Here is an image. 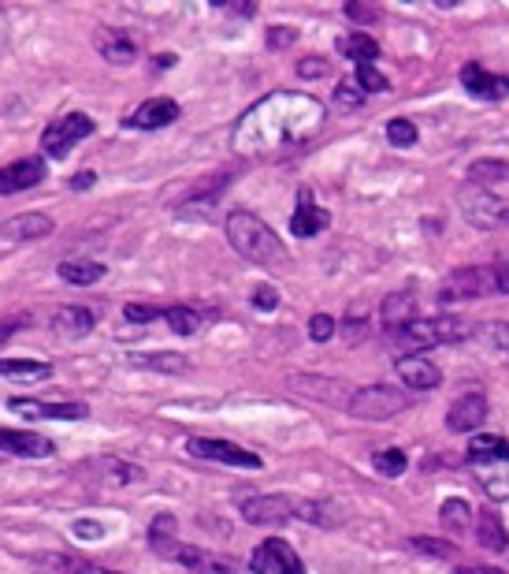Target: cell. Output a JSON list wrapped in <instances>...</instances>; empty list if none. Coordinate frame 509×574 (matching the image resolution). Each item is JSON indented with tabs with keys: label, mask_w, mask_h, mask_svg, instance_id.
<instances>
[{
	"label": "cell",
	"mask_w": 509,
	"mask_h": 574,
	"mask_svg": "<svg viewBox=\"0 0 509 574\" xmlns=\"http://www.w3.org/2000/svg\"><path fill=\"white\" fill-rule=\"evenodd\" d=\"M227 242H231L242 258L257 261V265H265V269L287 265V250H283V242L276 239V232H271L260 216L242 213V209L227 216Z\"/></svg>",
	"instance_id": "1"
},
{
	"label": "cell",
	"mask_w": 509,
	"mask_h": 574,
	"mask_svg": "<svg viewBox=\"0 0 509 574\" xmlns=\"http://www.w3.org/2000/svg\"><path fill=\"white\" fill-rule=\"evenodd\" d=\"M495 291L509 295V265H461L438 284V302L454 307V302H472Z\"/></svg>",
	"instance_id": "2"
},
{
	"label": "cell",
	"mask_w": 509,
	"mask_h": 574,
	"mask_svg": "<svg viewBox=\"0 0 509 574\" xmlns=\"http://www.w3.org/2000/svg\"><path fill=\"white\" fill-rule=\"evenodd\" d=\"M412 407V396L402 388L391 385H368L361 391H354L346 411L354 417H365V422H387V417H398L402 411Z\"/></svg>",
	"instance_id": "3"
},
{
	"label": "cell",
	"mask_w": 509,
	"mask_h": 574,
	"mask_svg": "<svg viewBox=\"0 0 509 574\" xmlns=\"http://www.w3.org/2000/svg\"><path fill=\"white\" fill-rule=\"evenodd\" d=\"M93 135V120L86 116V112H67V116L52 120L46 127V135H41V150L52 161H64L67 153H72V146H78L82 138Z\"/></svg>",
	"instance_id": "4"
},
{
	"label": "cell",
	"mask_w": 509,
	"mask_h": 574,
	"mask_svg": "<svg viewBox=\"0 0 509 574\" xmlns=\"http://www.w3.org/2000/svg\"><path fill=\"white\" fill-rule=\"evenodd\" d=\"M458 205L472 228H498V224L509 221V205L498 202L495 195H487L484 187H472V183H465L458 190Z\"/></svg>",
	"instance_id": "5"
},
{
	"label": "cell",
	"mask_w": 509,
	"mask_h": 574,
	"mask_svg": "<svg viewBox=\"0 0 509 574\" xmlns=\"http://www.w3.org/2000/svg\"><path fill=\"white\" fill-rule=\"evenodd\" d=\"M250 567L257 574H305V563L297 560V552L283 537H268L265 545L253 548Z\"/></svg>",
	"instance_id": "6"
},
{
	"label": "cell",
	"mask_w": 509,
	"mask_h": 574,
	"mask_svg": "<svg viewBox=\"0 0 509 574\" xmlns=\"http://www.w3.org/2000/svg\"><path fill=\"white\" fill-rule=\"evenodd\" d=\"M242 519L250 526H283L294 519V496H245L242 500Z\"/></svg>",
	"instance_id": "7"
},
{
	"label": "cell",
	"mask_w": 509,
	"mask_h": 574,
	"mask_svg": "<svg viewBox=\"0 0 509 574\" xmlns=\"http://www.w3.org/2000/svg\"><path fill=\"white\" fill-rule=\"evenodd\" d=\"M190 456L198 459H213V463H227V466H242V470H260V456L239 448L231 440H216V437H194L187 444Z\"/></svg>",
	"instance_id": "8"
},
{
	"label": "cell",
	"mask_w": 509,
	"mask_h": 574,
	"mask_svg": "<svg viewBox=\"0 0 509 574\" xmlns=\"http://www.w3.org/2000/svg\"><path fill=\"white\" fill-rule=\"evenodd\" d=\"M291 388L309 399H323V403H331V407H349V399H354V388H349L346 380L316 377V373H297V377H291Z\"/></svg>",
	"instance_id": "9"
},
{
	"label": "cell",
	"mask_w": 509,
	"mask_h": 574,
	"mask_svg": "<svg viewBox=\"0 0 509 574\" xmlns=\"http://www.w3.org/2000/svg\"><path fill=\"white\" fill-rule=\"evenodd\" d=\"M383 339H387L402 359H409V354H417V351H428V347H438L435 321H420V317L409 321V325H402V328H394V333H383Z\"/></svg>",
	"instance_id": "10"
},
{
	"label": "cell",
	"mask_w": 509,
	"mask_h": 574,
	"mask_svg": "<svg viewBox=\"0 0 509 574\" xmlns=\"http://www.w3.org/2000/svg\"><path fill=\"white\" fill-rule=\"evenodd\" d=\"M461 83H465V90H469L472 98H480V101H502V98H509V75L487 72L484 64H465L461 67Z\"/></svg>",
	"instance_id": "11"
},
{
	"label": "cell",
	"mask_w": 509,
	"mask_h": 574,
	"mask_svg": "<svg viewBox=\"0 0 509 574\" xmlns=\"http://www.w3.org/2000/svg\"><path fill=\"white\" fill-rule=\"evenodd\" d=\"M46 179V161L41 157H23V161H12L0 169V195H20V190H30Z\"/></svg>",
	"instance_id": "12"
},
{
	"label": "cell",
	"mask_w": 509,
	"mask_h": 574,
	"mask_svg": "<svg viewBox=\"0 0 509 574\" xmlns=\"http://www.w3.org/2000/svg\"><path fill=\"white\" fill-rule=\"evenodd\" d=\"M8 411L23 417H49V422H78L86 417V403H41V399H8Z\"/></svg>",
	"instance_id": "13"
},
{
	"label": "cell",
	"mask_w": 509,
	"mask_h": 574,
	"mask_svg": "<svg viewBox=\"0 0 509 574\" xmlns=\"http://www.w3.org/2000/svg\"><path fill=\"white\" fill-rule=\"evenodd\" d=\"M484 422H487V399L480 396V391H465L458 403L450 407V414H446L450 433H472V429H480Z\"/></svg>",
	"instance_id": "14"
},
{
	"label": "cell",
	"mask_w": 509,
	"mask_h": 574,
	"mask_svg": "<svg viewBox=\"0 0 509 574\" xmlns=\"http://www.w3.org/2000/svg\"><path fill=\"white\" fill-rule=\"evenodd\" d=\"M52 216L46 213H20L12 216V221L0 224V239L8 242H34V239H46V235H52Z\"/></svg>",
	"instance_id": "15"
},
{
	"label": "cell",
	"mask_w": 509,
	"mask_h": 574,
	"mask_svg": "<svg viewBox=\"0 0 509 574\" xmlns=\"http://www.w3.org/2000/svg\"><path fill=\"white\" fill-rule=\"evenodd\" d=\"M179 120V104L171 98H149L145 104H138L135 112H130L127 127L135 130H156V127H168Z\"/></svg>",
	"instance_id": "16"
},
{
	"label": "cell",
	"mask_w": 509,
	"mask_h": 574,
	"mask_svg": "<svg viewBox=\"0 0 509 574\" xmlns=\"http://www.w3.org/2000/svg\"><path fill=\"white\" fill-rule=\"evenodd\" d=\"M398 377H402V385L412 388V391H432L438 388V380H443V370H438L435 362H428V359H420V354H409V359H398Z\"/></svg>",
	"instance_id": "17"
},
{
	"label": "cell",
	"mask_w": 509,
	"mask_h": 574,
	"mask_svg": "<svg viewBox=\"0 0 509 574\" xmlns=\"http://www.w3.org/2000/svg\"><path fill=\"white\" fill-rule=\"evenodd\" d=\"M93 46L109 64H130V60L138 57V46L135 38H130L127 30H112V26H101L98 34H93Z\"/></svg>",
	"instance_id": "18"
},
{
	"label": "cell",
	"mask_w": 509,
	"mask_h": 574,
	"mask_svg": "<svg viewBox=\"0 0 509 574\" xmlns=\"http://www.w3.org/2000/svg\"><path fill=\"white\" fill-rule=\"evenodd\" d=\"M0 451L23 456V459H46L52 456V440L38 437V433H26V429H0Z\"/></svg>",
	"instance_id": "19"
},
{
	"label": "cell",
	"mask_w": 509,
	"mask_h": 574,
	"mask_svg": "<svg viewBox=\"0 0 509 574\" xmlns=\"http://www.w3.org/2000/svg\"><path fill=\"white\" fill-rule=\"evenodd\" d=\"M328 224H331L328 209H320L313 202L309 190H302V205H297L294 216H291V232L297 235V239H313V235H320Z\"/></svg>",
	"instance_id": "20"
},
{
	"label": "cell",
	"mask_w": 509,
	"mask_h": 574,
	"mask_svg": "<svg viewBox=\"0 0 509 574\" xmlns=\"http://www.w3.org/2000/svg\"><path fill=\"white\" fill-rule=\"evenodd\" d=\"M182 567H190V574H239V563L227 560L219 552H205V548H182L179 556Z\"/></svg>",
	"instance_id": "21"
},
{
	"label": "cell",
	"mask_w": 509,
	"mask_h": 574,
	"mask_svg": "<svg viewBox=\"0 0 509 574\" xmlns=\"http://www.w3.org/2000/svg\"><path fill=\"white\" fill-rule=\"evenodd\" d=\"M149 545H153V552L164 556V560H179L182 548H187L179 537H175V519L171 515L153 519V526H149Z\"/></svg>",
	"instance_id": "22"
},
{
	"label": "cell",
	"mask_w": 509,
	"mask_h": 574,
	"mask_svg": "<svg viewBox=\"0 0 509 574\" xmlns=\"http://www.w3.org/2000/svg\"><path fill=\"white\" fill-rule=\"evenodd\" d=\"M469 463L487 466V463H509V440L491 437V433H480L469 444Z\"/></svg>",
	"instance_id": "23"
},
{
	"label": "cell",
	"mask_w": 509,
	"mask_h": 574,
	"mask_svg": "<svg viewBox=\"0 0 509 574\" xmlns=\"http://www.w3.org/2000/svg\"><path fill=\"white\" fill-rule=\"evenodd\" d=\"M383 333H394V328L409 325V321H417V302H412V295L398 291V295H387L383 299Z\"/></svg>",
	"instance_id": "24"
},
{
	"label": "cell",
	"mask_w": 509,
	"mask_h": 574,
	"mask_svg": "<svg viewBox=\"0 0 509 574\" xmlns=\"http://www.w3.org/2000/svg\"><path fill=\"white\" fill-rule=\"evenodd\" d=\"M294 519H305L313 526H339L342 522V508L331 500H294Z\"/></svg>",
	"instance_id": "25"
},
{
	"label": "cell",
	"mask_w": 509,
	"mask_h": 574,
	"mask_svg": "<svg viewBox=\"0 0 509 574\" xmlns=\"http://www.w3.org/2000/svg\"><path fill=\"white\" fill-rule=\"evenodd\" d=\"M52 328L60 336H86L93 328V313L86 307H60L52 313Z\"/></svg>",
	"instance_id": "26"
},
{
	"label": "cell",
	"mask_w": 509,
	"mask_h": 574,
	"mask_svg": "<svg viewBox=\"0 0 509 574\" xmlns=\"http://www.w3.org/2000/svg\"><path fill=\"white\" fill-rule=\"evenodd\" d=\"M0 377L12 380H46L52 377V365L38 359H0Z\"/></svg>",
	"instance_id": "27"
},
{
	"label": "cell",
	"mask_w": 509,
	"mask_h": 574,
	"mask_svg": "<svg viewBox=\"0 0 509 574\" xmlns=\"http://www.w3.org/2000/svg\"><path fill=\"white\" fill-rule=\"evenodd\" d=\"M480 545L487 548V552H506L509 548V534L502 526V519H498V511H480Z\"/></svg>",
	"instance_id": "28"
},
{
	"label": "cell",
	"mask_w": 509,
	"mask_h": 574,
	"mask_svg": "<svg viewBox=\"0 0 509 574\" xmlns=\"http://www.w3.org/2000/svg\"><path fill=\"white\" fill-rule=\"evenodd\" d=\"M101 276H104L101 261H64V265H60V280L75 284V287H90V284H98Z\"/></svg>",
	"instance_id": "29"
},
{
	"label": "cell",
	"mask_w": 509,
	"mask_h": 574,
	"mask_svg": "<svg viewBox=\"0 0 509 574\" xmlns=\"http://www.w3.org/2000/svg\"><path fill=\"white\" fill-rule=\"evenodd\" d=\"M86 563H90V560H78V556H67V552L34 556V571H38V574H82Z\"/></svg>",
	"instance_id": "30"
},
{
	"label": "cell",
	"mask_w": 509,
	"mask_h": 574,
	"mask_svg": "<svg viewBox=\"0 0 509 574\" xmlns=\"http://www.w3.org/2000/svg\"><path fill=\"white\" fill-rule=\"evenodd\" d=\"M472 187H495V183H509V161H472L469 164Z\"/></svg>",
	"instance_id": "31"
},
{
	"label": "cell",
	"mask_w": 509,
	"mask_h": 574,
	"mask_svg": "<svg viewBox=\"0 0 509 574\" xmlns=\"http://www.w3.org/2000/svg\"><path fill=\"white\" fill-rule=\"evenodd\" d=\"M438 519H443V529H450V534H469L472 529V508L465 500H446L443 508H438Z\"/></svg>",
	"instance_id": "32"
},
{
	"label": "cell",
	"mask_w": 509,
	"mask_h": 574,
	"mask_svg": "<svg viewBox=\"0 0 509 574\" xmlns=\"http://www.w3.org/2000/svg\"><path fill=\"white\" fill-rule=\"evenodd\" d=\"M339 49L346 52L349 60H357V67H361V64H372V60L380 57V41L368 38V34H349V38L339 41Z\"/></svg>",
	"instance_id": "33"
},
{
	"label": "cell",
	"mask_w": 509,
	"mask_h": 574,
	"mask_svg": "<svg viewBox=\"0 0 509 574\" xmlns=\"http://www.w3.org/2000/svg\"><path fill=\"white\" fill-rule=\"evenodd\" d=\"M93 470H101L104 482H112V485H130L145 477L142 466H130V463H123V459H101V463H93Z\"/></svg>",
	"instance_id": "34"
},
{
	"label": "cell",
	"mask_w": 509,
	"mask_h": 574,
	"mask_svg": "<svg viewBox=\"0 0 509 574\" xmlns=\"http://www.w3.org/2000/svg\"><path fill=\"white\" fill-rule=\"evenodd\" d=\"M138 365H145V370H161V373H187L190 362L187 354H171V351H156V354H135Z\"/></svg>",
	"instance_id": "35"
},
{
	"label": "cell",
	"mask_w": 509,
	"mask_h": 574,
	"mask_svg": "<svg viewBox=\"0 0 509 574\" xmlns=\"http://www.w3.org/2000/svg\"><path fill=\"white\" fill-rule=\"evenodd\" d=\"M164 317H168L171 333H179V336H194L201 328V313L190 307H168L164 310Z\"/></svg>",
	"instance_id": "36"
},
{
	"label": "cell",
	"mask_w": 509,
	"mask_h": 574,
	"mask_svg": "<svg viewBox=\"0 0 509 574\" xmlns=\"http://www.w3.org/2000/svg\"><path fill=\"white\" fill-rule=\"evenodd\" d=\"M372 466L380 470L383 477H402L409 466V459H406V451H398V448H383L372 456Z\"/></svg>",
	"instance_id": "37"
},
{
	"label": "cell",
	"mask_w": 509,
	"mask_h": 574,
	"mask_svg": "<svg viewBox=\"0 0 509 574\" xmlns=\"http://www.w3.org/2000/svg\"><path fill=\"white\" fill-rule=\"evenodd\" d=\"M435 336H438V344H461V339L472 336V325L469 321H461V317H438Z\"/></svg>",
	"instance_id": "38"
},
{
	"label": "cell",
	"mask_w": 509,
	"mask_h": 574,
	"mask_svg": "<svg viewBox=\"0 0 509 574\" xmlns=\"http://www.w3.org/2000/svg\"><path fill=\"white\" fill-rule=\"evenodd\" d=\"M387 138H391V146L406 150V146L417 142V124H412V120H391V124H387Z\"/></svg>",
	"instance_id": "39"
},
{
	"label": "cell",
	"mask_w": 509,
	"mask_h": 574,
	"mask_svg": "<svg viewBox=\"0 0 509 574\" xmlns=\"http://www.w3.org/2000/svg\"><path fill=\"white\" fill-rule=\"evenodd\" d=\"M409 545L417 548V552L438 556V560H454V556H458V548H454L450 541H432V537H412Z\"/></svg>",
	"instance_id": "40"
},
{
	"label": "cell",
	"mask_w": 509,
	"mask_h": 574,
	"mask_svg": "<svg viewBox=\"0 0 509 574\" xmlns=\"http://www.w3.org/2000/svg\"><path fill=\"white\" fill-rule=\"evenodd\" d=\"M357 86H361V90H368V93H383L391 83L383 78V72H376L372 64H361V67H357Z\"/></svg>",
	"instance_id": "41"
},
{
	"label": "cell",
	"mask_w": 509,
	"mask_h": 574,
	"mask_svg": "<svg viewBox=\"0 0 509 574\" xmlns=\"http://www.w3.org/2000/svg\"><path fill=\"white\" fill-rule=\"evenodd\" d=\"M484 339L491 347H498L502 354H509V321H491V325H484Z\"/></svg>",
	"instance_id": "42"
},
{
	"label": "cell",
	"mask_w": 509,
	"mask_h": 574,
	"mask_svg": "<svg viewBox=\"0 0 509 574\" xmlns=\"http://www.w3.org/2000/svg\"><path fill=\"white\" fill-rule=\"evenodd\" d=\"M335 317H328V313H316V317L309 321V336H313V344H323V339H331L335 336Z\"/></svg>",
	"instance_id": "43"
},
{
	"label": "cell",
	"mask_w": 509,
	"mask_h": 574,
	"mask_svg": "<svg viewBox=\"0 0 509 574\" xmlns=\"http://www.w3.org/2000/svg\"><path fill=\"white\" fill-rule=\"evenodd\" d=\"M164 310H156V307H142V302H127V310H123V317L127 321H135V325H149V321H156Z\"/></svg>",
	"instance_id": "44"
},
{
	"label": "cell",
	"mask_w": 509,
	"mask_h": 574,
	"mask_svg": "<svg viewBox=\"0 0 509 574\" xmlns=\"http://www.w3.org/2000/svg\"><path fill=\"white\" fill-rule=\"evenodd\" d=\"M331 72V64L328 60H320V57H305L302 64H297V75L302 78H323Z\"/></svg>",
	"instance_id": "45"
},
{
	"label": "cell",
	"mask_w": 509,
	"mask_h": 574,
	"mask_svg": "<svg viewBox=\"0 0 509 574\" xmlns=\"http://www.w3.org/2000/svg\"><path fill=\"white\" fill-rule=\"evenodd\" d=\"M342 336H346V344H361V339L368 336V325H365L361 313H357V317H354V313H349L346 325H342Z\"/></svg>",
	"instance_id": "46"
},
{
	"label": "cell",
	"mask_w": 509,
	"mask_h": 574,
	"mask_svg": "<svg viewBox=\"0 0 509 574\" xmlns=\"http://www.w3.org/2000/svg\"><path fill=\"white\" fill-rule=\"evenodd\" d=\"M253 307L271 313L279 307V291H276V287H257V291H253Z\"/></svg>",
	"instance_id": "47"
},
{
	"label": "cell",
	"mask_w": 509,
	"mask_h": 574,
	"mask_svg": "<svg viewBox=\"0 0 509 574\" xmlns=\"http://www.w3.org/2000/svg\"><path fill=\"white\" fill-rule=\"evenodd\" d=\"M75 534L82 537V541H98V537H104V526H101V522L82 519V522H75Z\"/></svg>",
	"instance_id": "48"
},
{
	"label": "cell",
	"mask_w": 509,
	"mask_h": 574,
	"mask_svg": "<svg viewBox=\"0 0 509 574\" xmlns=\"http://www.w3.org/2000/svg\"><path fill=\"white\" fill-rule=\"evenodd\" d=\"M335 98H339V104H361V86L349 83V78H346V83H339Z\"/></svg>",
	"instance_id": "49"
},
{
	"label": "cell",
	"mask_w": 509,
	"mask_h": 574,
	"mask_svg": "<svg viewBox=\"0 0 509 574\" xmlns=\"http://www.w3.org/2000/svg\"><path fill=\"white\" fill-rule=\"evenodd\" d=\"M342 12H346L349 20H357V23H372L376 20V8H365V4H357V0H349Z\"/></svg>",
	"instance_id": "50"
},
{
	"label": "cell",
	"mask_w": 509,
	"mask_h": 574,
	"mask_svg": "<svg viewBox=\"0 0 509 574\" xmlns=\"http://www.w3.org/2000/svg\"><path fill=\"white\" fill-rule=\"evenodd\" d=\"M271 49H279V46H287V41H294V30H287V26H271Z\"/></svg>",
	"instance_id": "51"
},
{
	"label": "cell",
	"mask_w": 509,
	"mask_h": 574,
	"mask_svg": "<svg viewBox=\"0 0 509 574\" xmlns=\"http://www.w3.org/2000/svg\"><path fill=\"white\" fill-rule=\"evenodd\" d=\"M20 325H23V321H0V344H4V339H12L15 333H20Z\"/></svg>",
	"instance_id": "52"
},
{
	"label": "cell",
	"mask_w": 509,
	"mask_h": 574,
	"mask_svg": "<svg viewBox=\"0 0 509 574\" xmlns=\"http://www.w3.org/2000/svg\"><path fill=\"white\" fill-rule=\"evenodd\" d=\"M93 179H98L93 172H78V176L72 179V187H75V190H86V187H93Z\"/></svg>",
	"instance_id": "53"
},
{
	"label": "cell",
	"mask_w": 509,
	"mask_h": 574,
	"mask_svg": "<svg viewBox=\"0 0 509 574\" xmlns=\"http://www.w3.org/2000/svg\"><path fill=\"white\" fill-rule=\"evenodd\" d=\"M461 574H509L502 567H461Z\"/></svg>",
	"instance_id": "54"
},
{
	"label": "cell",
	"mask_w": 509,
	"mask_h": 574,
	"mask_svg": "<svg viewBox=\"0 0 509 574\" xmlns=\"http://www.w3.org/2000/svg\"><path fill=\"white\" fill-rule=\"evenodd\" d=\"M82 574H116V571H109V567H98V563H86Z\"/></svg>",
	"instance_id": "55"
}]
</instances>
